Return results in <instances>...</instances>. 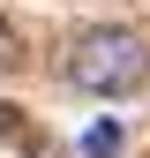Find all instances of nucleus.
<instances>
[{"instance_id":"nucleus-1","label":"nucleus","mask_w":150,"mask_h":158,"mask_svg":"<svg viewBox=\"0 0 150 158\" xmlns=\"http://www.w3.org/2000/svg\"><path fill=\"white\" fill-rule=\"evenodd\" d=\"M60 75H68L75 90H90V98H128V90L150 83V45L128 23H90V30L68 38Z\"/></svg>"},{"instance_id":"nucleus-2","label":"nucleus","mask_w":150,"mask_h":158,"mask_svg":"<svg viewBox=\"0 0 150 158\" xmlns=\"http://www.w3.org/2000/svg\"><path fill=\"white\" fill-rule=\"evenodd\" d=\"M112 151H120V121H98L83 135V158H112Z\"/></svg>"},{"instance_id":"nucleus-3","label":"nucleus","mask_w":150,"mask_h":158,"mask_svg":"<svg viewBox=\"0 0 150 158\" xmlns=\"http://www.w3.org/2000/svg\"><path fill=\"white\" fill-rule=\"evenodd\" d=\"M23 68V38H15V23H0V75Z\"/></svg>"},{"instance_id":"nucleus-4","label":"nucleus","mask_w":150,"mask_h":158,"mask_svg":"<svg viewBox=\"0 0 150 158\" xmlns=\"http://www.w3.org/2000/svg\"><path fill=\"white\" fill-rule=\"evenodd\" d=\"M8 135H15V113H8V106H0V143H8Z\"/></svg>"}]
</instances>
